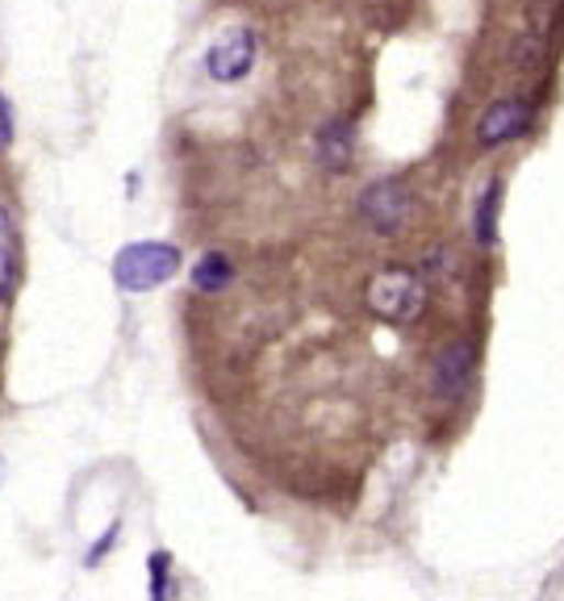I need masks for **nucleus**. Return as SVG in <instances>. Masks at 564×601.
I'll list each match as a JSON object with an SVG mask.
<instances>
[{
	"label": "nucleus",
	"instance_id": "1",
	"mask_svg": "<svg viewBox=\"0 0 564 601\" xmlns=\"http://www.w3.org/2000/svg\"><path fill=\"white\" fill-rule=\"evenodd\" d=\"M364 305L389 326H410L427 310V285L410 268H380L364 285Z\"/></svg>",
	"mask_w": 564,
	"mask_h": 601
},
{
	"label": "nucleus",
	"instance_id": "2",
	"mask_svg": "<svg viewBox=\"0 0 564 601\" xmlns=\"http://www.w3.org/2000/svg\"><path fill=\"white\" fill-rule=\"evenodd\" d=\"M180 271V251L172 243H130L113 259V280L122 292H151Z\"/></svg>",
	"mask_w": 564,
	"mask_h": 601
},
{
	"label": "nucleus",
	"instance_id": "3",
	"mask_svg": "<svg viewBox=\"0 0 564 601\" xmlns=\"http://www.w3.org/2000/svg\"><path fill=\"white\" fill-rule=\"evenodd\" d=\"M414 213V197L401 180H373L360 197V218L376 234H397Z\"/></svg>",
	"mask_w": 564,
	"mask_h": 601
},
{
	"label": "nucleus",
	"instance_id": "4",
	"mask_svg": "<svg viewBox=\"0 0 564 601\" xmlns=\"http://www.w3.org/2000/svg\"><path fill=\"white\" fill-rule=\"evenodd\" d=\"M255 55H259V42H255L251 30H243V25H239V30H226L222 38L209 42V51H206L209 80L239 84L251 67H255Z\"/></svg>",
	"mask_w": 564,
	"mask_h": 601
},
{
	"label": "nucleus",
	"instance_id": "5",
	"mask_svg": "<svg viewBox=\"0 0 564 601\" xmlns=\"http://www.w3.org/2000/svg\"><path fill=\"white\" fill-rule=\"evenodd\" d=\"M531 125V109L527 101H494L477 122V143L480 146H501V143H515L527 134Z\"/></svg>",
	"mask_w": 564,
	"mask_h": 601
},
{
	"label": "nucleus",
	"instance_id": "6",
	"mask_svg": "<svg viewBox=\"0 0 564 601\" xmlns=\"http://www.w3.org/2000/svg\"><path fill=\"white\" fill-rule=\"evenodd\" d=\"M355 159V125L352 122H331L322 125V134H318V164L327 167V171H347Z\"/></svg>",
	"mask_w": 564,
	"mask_h": 601
},
{
	"label": "nucleus",
	"instance_id": "7",
	"mask_svg": "<svg viewBox=\"0 0 564 601\" xmlns=\"http://www.w3.org/2000/svg\"><path fill=\"white\" fill-rule=\"evenodd\" d=\"M468 368H473V347L468 343H456L435 359L431 368V385H435L439 397H456L464 385H468Z\"/></svg>",
	"mask_w": 564,
	"mask_h": 601
},
{
	"label": "nucleus",
	"instance_id": "8",
	"mask_svg": "<svg viewBox=\"0 0 564 601\" xmlns=\"http://www.w3.org/2000/svg\"><path fill=\"white\" fill-rule=\"evenodd\" d=\"M188 276H192V289L197 292H222L234 280V264H230V255H222V251H209V255L197 259V268L188 271Z\"/></svg>",
	"mask_w": 564,
	"mask_h": 601
},
{
	"label": "nucleus",
	"instance_id": "9",
	"mask_svg": "<svg viewBox=\"0 0 564 601\" xmlns=\"http://www.w3.org/2000/svg\"><path fill=\"white\" fill-rule=\"evenodd\" d=\"M498 201H501V185L494 180V185L480 192L477 218H473V230H477L480 247H494V243H498Z\"/></svg>",
	"mask_w": 564,
	"mask_h": 601
},
{
	"label": "nucleus",
	"instance_id": "10",
	"mask_svg": "<svg viewBox=\"0 0 564 601\" xmlns=\"http://www.w3.org/2000/svg\"><path fill=\"white\" fill-rule=\"evenodd\" d=\"M13 276H18V255H13V218L9 209L0 205V301L13 289Z\"/></svg>",
	"mask_w": 564,
	"mask_h": 601
},
{
	"label": "nucleus",
	"instance_id": "11",
	"mask_svg": "<svg viewBox=\"0 0 564 601\" xmlns=\"http://www.w3.org/2000/svg\"><path fill=\"white\" fill-rule=\"evenodd\" d=\"M167 593V556H151V598H164Z\"/></svg>",
	"mask_w": 564,
	"mask_h": 601
},
{
	"label": "nucleus",
	"instance_id": "12",
	"mask_svg": "<svg viewBox=\"0 0 564 601\" xmlns=\"http://www.w3.org/2000/svg\"><path fill=\"white\" fill-rule=\"evenodd\" d=\"M13 143V109L4 101V92H0V151Z\"/></svg>",
	"mask_w": 564,
	"mask_h": 601
},
{
	"label": "nucleus",
	"instance_id": "13",
	"mask_svg": "<svg viewBox=\"0 0 564 601\" xmlns=\"http://www.w3.org/2000/svg\"><path fill=\"white\" fill-rule=\"evenodd\" d=\"M113 539H118V522H113V526H109V531H104V539H101V547H92V552H88V564H97V560H104V552H109V547H113Z\"/></svg>",
	"mask_w": 564,
	"mask_h": 601
}]
</instances>
